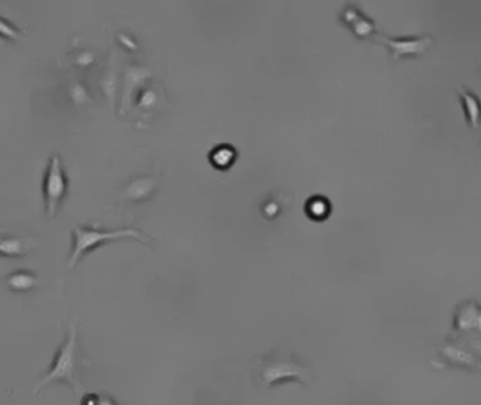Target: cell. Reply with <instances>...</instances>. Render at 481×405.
<instances>
[{
	"mask_svg": "<svg viewBox=\"0 0 481 405\" xmlns=\"http://www.w3.org/2000/svg\"><path fill=\"white\" fill-rule=\"evenodd\" d=\"M340 22L349 27V30L357 38H369L376 34L375 22L366 17L354 5H346L340 12Z\"/></svg>",
	"mask_w": 481,
	"mask_h": 405,
	"instance_id": "cell-7",
	"label": "cell"
},
{
	"mask_svg": "<svg viewBox=\"0 0 481 405\" xmlns=\"http://www.w3.org/2000/svg\"><path fill=\"white\" fill-rule=\"evenodd\" d=\"M478 307L480 306H477V303L474 301H468L459 306L453 317V331L460 334L474 331Z\"/></svg>",
	"mask_w": 481,
	"mask_h": 405,
	"instance_id": "cell-8",
	"label": "cell"
},
{
	"mask_svg": "<svg viewBox=\"0 0 481 405\" xmlns=\"http://www.w3.org/2000/svg\"><path fill=\"white\" fill-rule=\"evenodd\" d=\"M31 248V242L17 236H2L0 238V256L2 257H22Z\"/></svg>",
	"mask_w": 481,
	"mask_h": 405,
	"instance_id": "cell-11",
	"label": "cell"
},
{
	"mask_svg": "<svg viewBox=\"0 0 481 405\" xmlns=\"http://www.w3.org/2000/svg\"><path fill=\"white\" fill-rule=\"evenodd\" d=\"M76 338L78 332L75 327H71L69 335L65 339V342L59 346L58 352L54 356V360L50 366V370L47 376L38 383L36 392H38L43 387L52 381H65L73 385V388L78 391L79 384L75 378V355H76Z\"/></svg>",
	"mask_w": 481,
	"mask_h": 405,
	"instance_id": "cell-3",
	"label": "cell"
},
{
	"mask_svg": "<svg viewBox=\"0 0 481 405\" xmlns=\"http://www.w3.org/2000/svg\"><path fill=\"white\" fill-rule=\"evenodd\" d=\"M380 43L386 45L394 59L400 58H408V57H417L424 54L429 45L432 44L431 37H401V38H390L383 37L380 38Z\"/></svg>",
	"mask_w": 481,
	"mask_h": 405,
	"instance_id": "cell-5",
	"label": "cell"
},
{
	"mask_svg": "<svg viewBox=\"0 0 481 405\" xmlns=\"http://www.w3.org/2000/svg\"><path fill=\"white\" fill-rule=\"evenodd\" d=\"M459 97H460V103H461L467 124L473 128H478L481 122L480 99L473 92H468L467 89H463V87L459 89Z\"/></svg>",
	"mask_w": 481,
	"mask_h": 405,
	"instance_id": "cell-9",
	"label": "cell"
},
{
	"mask_svg": "<svg viewBox=\"0 0 481 405\" xmlns=\"http://www.w3.org/2000/svg\"><path fill=\"white\" fill-rule=\"evenodd\" d=\"M68 190L69 180L64 171L61 158L58 155H51L43 182V196L48 217L54 218L57 215L59 206L68 196Z\"/></svg>",
	"mask_w": 481,
	"mask_h": 405,
	"instance_id": "cell-4",
	"label": "cell"
},
{
	"mask_svg": "<svg viewBox=\"0 0 481 405\" xmlns=\"http://www.w3.org/2000/svg\"><path fill=\"white\" fill-rule=\"evenodd\" d=\"M257 380L265 387H275L286 381L307 383L310 370L300 364L294 355L283 349H276L261 356L255 362Z\"/></svg>",
	"mask_w": 481,
	"mask_h": 405,
	"instance_id": "cell-1",
	"label": "cell"
},
{
	"mask_svg": "<svg viewBox=\"0 0 481 405\" xmlns=\"http://www.w3.org/2000/svg\"><path fill=\"white\" fill-rule=\"evenodd\" d=\"M439 357L450 367L481 371V360L467 349L456 343H445L438 348Z\"/></svg>",
	"mask_w": 481,
	"mask_h": 405,
	"instance_id": "cell-6",
	"label": "cell"
},
{
	"mask_svg": "<svg viewBox=\"0 0 481 405\" xmlns=\"http://www.w3.org/2000/svg\"><path fill=\"white\" fill-rule=\"evenodd\" d=\"M474 331H477V332L481 335V307H478V311H477V318H475Z\"/></svg>",
	"mask_w": 481,
	"mask_h": 405,
	"instance_id": "cell-12",
	"label": "cell"
},
{
	"mask_svg": "<svg viewBox=\"0 0 481 405\" xmlns=\"http://www.w3.org/2000/svg\"><path fill=\"white\" fill-rule=\"evenodd\" d=\"M6 285L13 293H29L38 285V278L33 272L20 269L8 276Z\"/></svg>",
	"mask_w": 481,
	"mask_h": 405,
	"instance_id": "cell-10",
	"label": "cell"
},
{
	"mask_svg": "<svg viewBox=\"0 0 481 405\" xmlns=\"http://www.w3.org/2000/svg\"><path fill=\"white\" fill-rule=\"evenodd\" d=\"M73 245H72V253L68 260V267L73 269L76 263L85 256L87 252L94 250L96 248L111 242L117 239L124 238H133L137 239L145 245H151L147 235L143 232L134 229V228H123V229H114V231H104L97 229L93 227H76L73 229Z\"/></svg>",
	"mask_w": 481,
	"mask_h": 405,
	"instance_id": "cell-2",
	"label": "cell"
}]
</instances>
